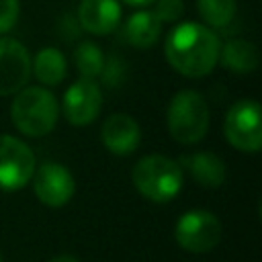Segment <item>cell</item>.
I'll return each instance as SVG.
<instances>
[{
	"label": "cell",
	"mask_w": 262,
	"mask_h": 262,
	"mask_svg": "<svg viewBox=\"0 0 262 262\" xmlns=\"http://www.w3.org/2000/svg\"><path fill=\"white\" fill-rule=\"evenodd\" d=\"M219 37L207 25L192 20L176 25L164 43L168 63L186 78L207 76L219 59Z\"/></svg>",
	"instance_id": "6da1fadb"
},
{
	"label": "cell",
	"mask_w": 262,
	"mask_h": 262,
	"mask_svg": "<svg viewBox=\"0 0 262 262\" xmlns=\"http://www.w3.org/2000/svg\"><path fill=\"white\" fill-rule=\"evenodd\" d=\"M59 117V104L47 88L25 86L10 104L12 125L27 137H43L53 131Z\"/></svg>",
	"instance_id": "7a4b0ae2"
},
{
	"label": "cell",
	"mask_w": 262,
	"mask_h": 262,
	"mask_svg": "<svg viewBox=\"0 0 262 262\" xmlns=\"http://www.w3.org/2000/svg\"><path fill=\"white\" fill-rule=\"evenodd\" d=\"M131 180L139 194H143L151 203L162 205L172 201L180 192L184 174L178 162L160 154H151L141 158L133 166Z\"/></svg>",
	"instance_id": "3957f363"
},
{
	"label": "cell",
	"mask_w": 262,
	"mask_h": 262,
	"mask_svg": "<svg viewBox=\"0 0 262 262\" xmlns=\"http://www.w3.org/2000/svg\"><path fill=\"white\" fill-rule=\"evenodd\" d=\"M170 135L182 143L192 145L201 141L209 129V106L196 90H180L168 104L166 113Z\"/></svg>",
	"instance_id": "277c9868"
},
{
	"label": "cell",
	"mask_w": 262,
	"mask_h": 262,
	"mask_svg": "<svg viewBox=\"0 0 262 262\" xmlns=\"http://www.w3.org/2000/svg\"><path fill=\"white\" fill-rule=\"evenodd\" d=\"M227 143L239 151L254 154L262 147V113L256 100H237L229 106L223 121Z\"/></svg>",
	"instance_id": "5b68a950"
},
{
	"label": "cell",
	"mask_w": 262,
	"mask_h": 262,
	"mask_svg": "<svg viewBox=\"0 0 262 262\" xmlns=\"http://www.w3.org/2000/svg\"><path fill=\"white\" fill-rule=\"evenodd\" d=\"M178 246L190 254H205L221 239V223L209 211H188L178 217L174 227Z\"/></svg>",
	"instance_id": "8992f818"
},
{
	"label": "cell",
	"mask_w": 262,
	"mask_h": 262,
	"mask_svg": "<svg viewBox=\"0 0 262 262\" xmlns=\"http://www.w3.org/2000/svg\"><path fill=\"white\" fill-rule=\"evenodd\" d=\"M35 168L33 149L25 141L12 135H0V190L12 192L27 186Z\"/></svg>",
	"instance_id": "52a82bcc"
},
{
	"label": "cell",
	"mask_w": 262,
	"mask_h": 262,
	"mask_svg": "<svg viewBox=\"0 0 262 262\" xmlns=\"http://www.w3.org/2000/svg\"><path fill=\"white\" fill-rule=\"evenodd\" d=\"M31 180L37 199L53 209L63 207L76 190V180L72 172L57 162H43L39 168H35Z\"/></svg>",
	"instance_id": "ba28073f"
},
{
	"label": "cell",
	"mask_w": 262,
	"mask_h": 262,
	"mask_svg": "<svg viewBox=\"0 0 262 262\" xmlns=\"http://www.w3.org/2000/svg\"><path fill=\"white\" fill-rule=\"evenodd\" d=\"M102 106V92L98 84L90 78L76 80L63 94V115L70 125L86 127L90 125Z\"/></svg>",
	"instance_id": "9c48e42d"
},
{
	"label": "cell",
	"mask_w": 262,
	"mask_h": 262,
	"mask_svg": "<svg viewBox=\"0 0 262 262\" xmlns=\"http://www.w3.org/2000/svg\"><path fill=\"white\" fill-rule=\"evenodd\" d=\"M31 76V55L16 39L0 37V96L16 94Z\"/></svg>",
	"instance_id": "30bf717a"
},
{
	"label": "cell",
	"mask_w": 262,
	"mask_h": 262,
	"mask_svg": "<svg viewBox=\"0 0 262 262\" xmlns=\"http://www.w3.org/2000/svg\"><path fill=\"white\" fill-rule=\"evenodd\" d=\"M100 137L104 147L115 154V156H129L137 149L139 139H141V129L137 125V121L125 113H117L111 115L102 129H100Z\"/></svg>",
	"instance_id": "8fae6325"
},
{
	"label": "cell",
	"mask_w": 262,
	"mask_h": 262,
	"mask_svg": "<svg viewBox=\"0 0 262 262\" xmlns=\"http://www.w3.org/2000/svg\"><path fill=\"white\" fill-rule=\"evenodd\" d=\"M78 20L82 29L92 35H108L119 27V0H82L78 6Z\"/></svg>",
	"instance_id": "7c38bea8"
},
{
	"label": "cell",
	"mask_w": 262,
	"mask_h": 262,
	"mask_svg": "<svg viewBox=\"0 0 262 262\" xmlns=\"http://www.w3.org/2000/svg\"><path fill=\"white\" fill-rule=\"evenodd\" d=\"M180 168H184L196 184L203 188H219L225 182V164L213 151H196L180 158Z\"/></svg>",
	"instance_id": "4fadbf2b"
},
{
	"label": "cell",
	"mask_w": 262,
	"mask_h": 262,
	"mask_svg": "<svg viewBox=\"0 0 262 262\" xmlns=\"http://www.w3.org/2000/svg\"><path fill=\"white\" fill-rule=\"evenodd\" d=\"M217 61L235 74H250L258 68V49L246 39H229L219 47Z\"/></svg>",
	"instance_id": "5bb4252c"
},
{
	"label": "cell",
	"mask_w": 262,
	"mask_h": 262,
	"mask_svg": "<svg viewBox=\"0 0 262 262\" xmlns=\"http://www.w3.org/2000/svg\"><path fill=\"white\" fill-rule=\"evenodd\" d=\"M162 33V23L151 10H137L125 23V37L133 47H151Z\"/></svg>",
	"instance_id": "9a60e30c"
},
{
	"label": "cell",
	"mask_w": 262,
	"mask_h": 262,
	"mask_svg": "<svg viewBox=\"0 0 262 262\" xmlns=\"http://www.w3.org/2000/svg\"><path fill=\"white\" fill-rule=\"evenodd\" d=\"M31 68L35 72V78L45 86H57L66 78V57L55 47H45L35 55V61H31Z\"/></svg>",
	"instance_id": "2e32d148"
},
{
	"label": "cell",
	"mask_w": 262,
	"mask_h": 262,
	"mask_svg": "<svg viewBox=\"0 0 262 262\" xmlns=\"http://www.w3.org/2000/svg\"><path fill=\"white\" fill-rule=\"evenodd\" d=\"M196 8L209 29H221L235 16V0H196Z\"/></svg>",
	"instance_id": "e0dca14e"
},
{
	"label": "cell",
	"mask_w": 262,
	"mask_h": 262,
	"mask_svg": "<svg viewBox=\"0 0 262 262\" xmlns=\"http://www.w3.org/2000/svg\"><path fill=\"white\" fill-rule=\"evenodd\" d=\"M74 61L82 78H98L104 68V53L92 41H82L74 51Z\"/></svg>",
	"instance_id": "ac0fdd59"
},
{
	"label": "cell",
	"mask_w": 262,
	"mask_h": 262,
	"mask_svg": "<svg viewBox=\"0 0 262 262\" xmlns=\"http://www.w3.org/2000/svg\"><path fill=\"white\" fill-rule=\"evenodd\" d=\"M160 23H176L184 12L182 0H156V8L151 10Z\"/></svg>",
	"instance_id": "d6986e66"
},
{
	"label": "cell",
	"mask_w": 262,
	"mask_h": 262,
	"mask_svg": "<svg viewBox=\"0 0 262 262\" xmlns=\"http://www.w3.org/2000/svg\"><path fill=\"white\" fill-rule=\"evenodd\" d=\"M18 0H0V35L10 31L18 20Z\"/></svg>",
	"instance_id": "ffe728a7"
},
{
	"label": "cell",
	"mask_w": 262,
	"mask_h": 262,
	"mask_svg": "<svg viewBox=\"0 0 262 262\" xmlns=\"http://www.w3.org/2000/svg\"><path fill=\"white\" fill-rule=\"evenodd\" d=\"M49 262H78V258L72 256V254H57V256H53Z\"/></svg>",
	"instance_id": "44dd1931"
},
{
	"label": "cell",
	"mask_w": 262,
	"mask_h": 262,
	"mask_svg": "<svg viewBox=\"0 0 262 262\" xmlns=\"http://www.w3.org/2000/svg\"><path fill=\"white\" fill-rule=\"evenodd\" d=\"M125 4H129V6H137V8H143V6H149V4H154L156 0H123Z\"/></svg>",
	"instance_id": "7402d4cb"
},
{
	"label": "cell",
	"mask_w": 262,
	"mask_h": 262,
	"mask_svg": "<svg viewBox=\"0 0 262 262\" xmlns=\"http://www.w3.org/2000/svg\"><path fill=\"white\" fill-rule=\"evenodd\" d=\"M0 262H2V256H0Z\"/></svg>",
	"instance_id": "603a6c76"
}]
</instances>
